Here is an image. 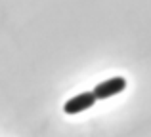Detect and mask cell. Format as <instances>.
Masks as SVG:
<instances>
[{"mask_svg":"<svg viewBox=\"0 0 151 137\" xmlns=\"http://www.w3.org/2000/svg\"><path fill=\"white\" fill-rule=\"evenodd\" d=\"M96 101L98 99L92 92H86V93H81V95L69 99L63 105V111H65V114H78V112H82V111H88Z\"/></svg>","mask_w":151,"mask_h":137,"instance_id":"cell-2","label":"cell"},{"mask_svg":"<svg viewBox=\"0 0 151 137\" xmlns=\"http://www.w3.org/2000/svg\"><path fill=\"white\" fill-rule=\"evenodd\" d=\"M124 88H126V80L117 76V78H111V80H105L101 84H98L92 93L96 95V99H109V97L121 93Z\"/></svg>","mask_w":151,"mask_h":137,"instance_id":"cell-1","label":"cell"}]
</instances>
